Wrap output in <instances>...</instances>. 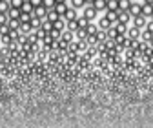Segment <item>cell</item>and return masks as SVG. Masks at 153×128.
Wrapping results in <instances>:
<instances>
[{
  "label": "cell",
  "instance_id": "obj_40",
  "mask_svg": "<svg viewBox=\"0 0 153 128\" xmlns=\"http://www.w3.org/2000/svg\"><path fill=\"white\" fill-rule=\"evenodd\" d=\"M144 29H148V31H149V33L153 35V20H149V22L146 24V28H144Z\"/></svg>",
  "mask_w": 153,
  "mask_h": 128
},
{
  "label": "cell",
  "instance_id": "obj_17",
  "mask_svg": "<svg viewBox=\"0 0 153 128\" xmlns=\"http://www.w3.org/2000/svg\"><path fill=\"white\" fill-rule=\"evenodd\" d=\"M133 0H119V11H128Z\"/></svg>",
  "mask_w": 153,
  "mask_h": 128
},
{
  "label": "cell",
  "instance_id": "obj_44",
  "mask_svg": "<svg viewBox=\"0 0 153 128\" xmlns=\"http://www.w3.org/2000/svg\"><path fill=\"white\" fill-rule=\"evenodd\" d=\"M151 20H153V15H151Z\"/></svg>",
  "mask_w": 153,
  "mask_h": 128
},
{
  "label": "cell",
  "instance_id": "obj_29",
  "mask_svg": "<svg viewBox=\"0 0 153 128\" xmlns=\"http://www.w3.org/2000/svg\"><path fill=\"white\" fill-rule=\"evenodd\" d=\"M7 16H9V18H20V9L9 7V11H7Z\"/></svg>",
  "mask_w": 153,
  "mask_h": 128
},
{
  "label": "cell",
  "instance_id": "obj_15",
  "mask_svg": "<svg viewBox=\"0 0 153 128\" xmlns=\"http://www.w3.org/2000/svg\"><path fill=\"white\" fill-rule=\"evenodd\" d=\"M142 15H144L146 18H151V15H153V6H149V4H142Z\"/></svg>",
  "mask_w": 153,
  "mask_h": 128
},
{
  "label": "cell",
  "instance_id": "obj_34",
  "mask_svg": "<svg viewBox=\"0 0 153 128\" xmlns=\"http://www.w3.org/2000/svg\"><path fill=\"white\" fill-rule=\"evenodd\" d=\"M40 28H42L44 31H48V33H49V31L53 29V22H49V20H42V26H40Z\"/></svg>",
  "mask_w": 153,
  "mask_h": 128
},
{
  "label": "cell",
  "instance_id": "obj_1",
  "mask_svg": "<svg viewBox=\"0 0 153 128\" xmlns=\"http://www.w3.org/2000/svg\"><path fill=\"white\" fill-rule=\"evenodd\" d=\"M97 15H99V11L95 9L93 6H84V11H82V16H86L88 20L91 22V20H95L97 18Z\"/></svg>",
  "mask_w": 153,
  "mask_h": 128
},
{
  "label": "cell",
  "instance_id": "obj_14",
  "mask_svg": "<svg viewBox=\"0 0 153 128\" xmlns=\"http://www.w3.org/2000/svg\"><path fill=\"white\" fill-rule=\"evenodd\" d=\"M53 29L64 31V29H66V20H64V18H59V20H55V22H53Z\"/></svg>",
  "mask_w": 153,
  "mask_h": 128
},
{
  "label": "cell",
  "instance_id": "obj_33",
  "mask_svg": "<svg viewBox=\"0 0 153 128\" xmlns=\"http://www.w3.org/2000/svg\"><path fill=\"white\" fill-rule=\"evenodd\" d=\"M60 35H62V31H59V29H51L49 31V37L53 40H60Z\"/></svg>",
  "mask_w": 153,
  "mask_h": 128
},
{
  "label": "cell",
  "instance_id": "obj_21",
  "mask_svg": "<svg viewBox=\"0 0 153 128\" xmlns=\"http://www.w3.org/2000/svg\"><path fill=\"white\" fill-rule=\"evenodd\" d=\"M76 22H79V29H86V26L89 24V20H88V18L86 16H79V18H76Z\"/></svg>",
  "mask_w": 153,
  "mask_h": 128
},
{
  "label": "cell",
  "instance_id": "obj_4",
  "mask_svg": "<svg viewBox=\"0 0 153 128\" xmlns=\"http://www.w3.org/2000/svg\"><path fill=\"white\" fill-rule=\"evenodd\" d=\"M140 31H142V29H139V28L133 26V28H129V29L126 31V37H128L129 40H137V39H140Z\"/></svg>",
  "mask_w": 153,
  "mask_h": 128
},
{
  "label": "cell",
  "instance_id": "obj_5",
  "mask_svg": "<svg viewBox=\"0 0 153 128\" xmlns=\"http://www.w3.org/2000/svg\"><path fill=\"white\" fill-rule=\"evenodd\" d=\"M62 18H64V20H66V22H71V20H76V18H79V15H76V9H75V7H68Z\"/></svg>",
  "mask_w": 153,
  "mask_h": 128
},
{
  "label": "cell",
  "instance_id": "obj_37",
  "mask_svg": "<svg viewBox=\"0 0 153 128\" xmlns=\"http://www.w3.org/2000/svg\"><path fill=\"white\" fill-rule=\"evenodd\" d=\"M7 20H9V16H7V13H0V26H4V24H7Z\"/></svg>",
  "mask_w": 153,
  "mask_h": 128
},
{
  "label": "cell",
  "instance_id": "obj_24",
  "mask_svg": "<svg viewBox=\"0 0 153 128\" xmlns=\"http://www.w3.org/2000/svg\"><path fill=\"white\" fill-rule=\"evenodd\" d=\"M7 26H9L11 29H18V28H20V20H18V18H9V20H7Z\"/></svg>",
  "mask_w": 153,
  "mask_h": 128
},
{
  "label": "cell",
  "instance_id": "obj_31",
  "mask_svg": "<svg viewBox=\"0 0 153 128\" xmlns=\"http://www.w3.org/2000/svg\"><path fill=\"white\" fill-rule=\"evenodd\" d=\"M113 26L117 28V33H119V35H126V31H128V26H126V24H119V22H117V24H113Z\"/></svg>",
  "mask_w": 153,
  "mask_h": 128
},
{
  "label": "cell",
  "instance_id": "obj_19",
  "mask_svg": "<svg viewBox=\"0 0 153 128\" xmlns=\"http://www.w3.org/2000/svg\"><path fill=\"white\" fill-rule=\"evenodd\" d=\"M53 9H55L56 13H59L60 16H64V13H66V9H68V6H66V4H55V6H53Z\"/></svg>",
  "mask_w": 153,
  "mask_h": 128
},
{
  "label": "cell",
  "instance_id": "obj_39",
  "mask_svg": "<svg viewBox=\"0 0 153 128\" xmlns=\"http://www.w3.org/2000/svg\"><path fill=\"white\" fill-rule=\"evenodd\" d=\"M27 2L33 6V9H35V7H38V6H42V0H27Z\"/></svg>",
  "mask_w": 153,
  "mask_h": 128
},
{
  "label": "cell",
  "instance_id": "obj_42",
  "mask_svg": "<svg viewBox=\"0 0 153 128\" xmlns=\"http://www.w3.org/2000/svg\"><path fill=\"white\" fill-rule=\"evenodd\" d=\"M93 2H95V0H86V6H91Z\"/></svg>",
  "mask_w": 153,
  "mask_h": 128
},
{
  "label": "cell",
  "instance_id": "obj_6",
  "mask_svg": "<svg viewBox=\"0 0 153 128\" xmlns=\"http://www.w3.org/2000/svg\"><path fill=\"white\" fill-rule=\"evenodd\" d=\"M129 15H131V18L133 16H137V15H142V4H139V2H131V6H129Z\"/></svg>",
  "mask_w": 153,
  "mask_h": 128
},
{
  "label": "cell",
  "instance_id": "obj_25",
  "mask_svg": "<svg viewBox=\"0 0 153 128\" xmlns=\"http://www.w3.org/2000/svg\"><path fill=\"white\" fill-rule=\"evenodd\" d=\"M140 39H142V42H149V40L153 39V35H151L148 29H144V31H140Z\"/></svg>",
  "mask_w": 153,
  "mask_h": 128
},
{
  "label": "cell",
  "instance_id": "obj_41",
  "mask_svg": "<svg viewBox=\"0 0 153 128\" xmlns=\"http://www.w3.org/2000/svg\"><path fill=\"white\" fill-rule=\"evenodd\" d=\"M55 4H66V0H55Z\"/></svg>",
  "mask_w": 153,
  "mask_h": 128
},
{
  "label": "cell",
  "instance_id": "obj_36",
  "mask_svg": "<svg viewBox=\"0 0 153 128\" xmlns=\"http://www.w3.org/2000/svg\"><path fill=\"white\" fill-rule=\"evenodd\" d=\"M42 6H44L46 9H53V6H55V0H42Z\"/></svg>",
  "mask_w": 153,
  "mask_h": 128
},
{
  "label": "cell",
  "instance_id": "obj_18",
  "mask_svg": "<svg viewBox=\"0 0 153 128\" xmlns=\"http://www.w3.org/2000/svg\"><path fill=\"white\" fill-rule=\"evenodd\" d=\"M117 13H119V11H106V15H104V16L108 18L111 24H117Z\"/></svg>",
  "mask_w": 153,
  "mask_h": 128
},
{
  "label": "cell",
  "instance_id": "obj_9",
  "mask_svg": "<svg viewBox=\"0 0 153 128\" xmlns=\"http://www.w3.org/2000/svg\"><path fill=\"white\" fill-rule=\"evenodd\" d=\"M73 37H75V33L73 31H69V29H64L62 31V35H60V40H64V42H73Z\"/></svg>",
  "mask_w": 153,
  "mask_h": 128
},
{
  "label": "cell",
  "instance_id": "obj_27",
  "mask_svg": "<svg viewBox=\"0 0 153 128\" xmlns=\"http://www.w3.org/2000/svg\"><path fill=\"white\" fill-rule=\"evenodd\" d=\"M9 0H0V13H7L9 11Z\"/></svg>",
  "mask_w": 153,
  "mask_h": 128
},
{
  "label": "cell",
  "instance_id": "obj_20",
  "mask_svg": "<svg viewBox=\"0 0 153 128\" xmlns=\"http://www.w3.org/2000/svg\"><path fill=\"white\" fill-rule=\"evenodd\" d=\"M106 35H108V39H113V40H115V37L119 35V33H117V28H115V26H109V28L106 29Z\"/></svg>",
  "mask_w": 153,
  "mask_h": 128
},
{
  "label": "cell",
  "instance_id": "obj_30",
  "mask_svg": "<svg viewBox=\"0 0 153 128\" xmlns=\"http://www.w3.org/2000/svg\"><path fill=\"white\" fill-rule=\"evenodd\" d=\"M24 2H26V0H9V6L15 7V9H20L24 6Z\"/></svg>",
  "mask_w": 153,
  "mask_h": 128
},
{
  "label": "cell",
  "instance_id": "obj_43",
  "mask_svg": "<svg viewBox=\"0 0 153 128\" xmlns=\"http://www.w3.org/2000/svg\"><path fill=\"white\" fill-rule=\"evenodd\" d=\"M144 4H149V6H153V0H144Z\"/></svg>",
  "mask_w": 153,
  "mask_h": 128
},
{
  "label": "cell",
  "instance_id": "obj_23",
  "mask_svg": "<svg viewBox=\"0 0 153 128\" xmlns=\"http://www.w3.org/2000/svg\"><path fill=\"white\" fill-rule=\"evenodd\" d=\"M75 35H76V39H79V40H88V31L86 29H76Z\"/></svg>",
  "mask_w": 153,
  "mask_h": 128
},
{
  "label": "cell",
  "instance_id": "obj_10",
  "mask_svg": "<svg viewBox=\"0 0 153 128\" xmlns=\"http://www.w3.org/2000/svg\"><path fill=\"white\" fill-rule=\"evenodd\" d=\"M106 11H119V0H106Z\"/></svg>",
  "mask_w": 153,
  "mask_h": 128
},
{
  "label": "cell",
  "instance_id": "obj_8",
  "mask_svg": "<svg viewBox=\"0 0 153 128\" xmlns=\"http://www.w3.org/2000/svg\"><path fill=\"white\" fill-rule=\"evenodd\" d=\"M18 31H20L22 35H29V33L33 31L31 22H20V28H18Z\"/></svg>",
  "mask_w": 153,
  "mask_h": 128
},
{
  "label": "cell",
  "instance_id": "obj_32",
  "mask_svg": "<svg viewBox=\"0 0 153 128\" xmlns=\"http://www.w3.org/2000/svg\"><path fill=\"white\" fill-rule=\"evenodd\" d=\"M31 15H33V13H24V11H20V18H18V20H20V22H31Z\"/></svg>",
  "mask_w": 153,
  "mask_h": 128
},
{
  "label": "cell",
  "instance_id": "obj_26",
  "mask_svg": "<svg viewBox=\"0 0 153 128\" xmlns=\"http://www.w3.org/2000/svg\"><path fill=\"white\" fill-rule=\"evenodd\" d=\"M35 35H36V39H38V40H44V39H46V35H49V33L44 31L42 28H38V29H35Z\"/></svg>",
  "mask_w": 153,
  "mask_h": 128
},
{
  "label": "cell",
  "instance_id": "obj_3",
  "mask_svg": "<svg viewBox=\"0 0 153 128\" xmlns=\"http://www.w3.org/2000/svg\"><path fill=\"white\" fill-rule=\"evenodd\" d=\"M129 20H131V15H129V11H119L117 13V22L119 24H129Z\"/></svg>",
  "mask_w": 153,
  "mask_h": 128
},
{
  "label": "cell",
  "instance_id": "obj_35",
  "mask_svg": "<svg viewBox=\"0 0 153 128\" xmlns=\"http://www.w3.org/2000/svg\"><path fill=\"white\" fill-rule=\"evenodd\" d=\"M95 53H97V48L91 46V48H88V51H86V57H88V59H93V57H95Z\"/></svg>",
  "mask_w": 153,
  "mask_h": 128
},
{
  "label": "cell",
  "instance_id": "obj_11",
  "mask_svg": "<svg viewBox=\"0 0 153 128\" xmlns=\"http://www.w3.org/2000/svg\"><path fill=\"white\" fill-rule=\"evenodd\" d=\"M59 18H62L59 13H56L55 9H48V15H46V20H49V22H55V20H59Z\"/></svg>",
  "mask_w": 153,
  "mask_h": 128
},
{
  "label": "cell",
  "instance_id": "obj_22",
  "mask_svg": "<svg viewBox=\"0 0 153 128\" xmlns=\"http://www.w3.org/2000/svg\"><path fill=\"white\" fill-rule=\"evenodd\" d=\"M86 6V0H71V7L75 9H84Z\"/></svg>",
  "mask_w": 153,
  "mask_h": 128
},
{
  "label": "cell",
  "instance_id": "obj_13",
  "mask_svg": "<svg viewBox=\"0 0 153 128\" xmlns=\"http://www.w3.org/2000/svg\"><path fill=\"white\" fill-rule=\"evenodd\" d=\"M97 26H99V29H104V31H106V29H108L109 26H113V24L108 20L106 16H100V20H99V24H97Z\"/></svg>",
  "mask_w": 153,
  "mask_h": 128
},
{
  "label": "cell",
  "instance_id": "obj_16",
  "mask_svg": "<svg viewBox=\"0 0 153 128\" xmlns=\"http://www.w3.org/2000/svg\"><path fill=\"white\" fill-rule=\"evenodd\" d=\"M91 6L97 9V11H106V0H95Z\"/></svg>",
  "mask_w": 153,
  "mask_h": 128
},
{
  "label": "cell",
  "instance_id": "obj_12",
  "mask_svg": "<svg viewBox=\"0 0 153 128\" xmlns=\"http://www.w3.org/2000/svg\"><path fill=\"white\" fill-rule=\"evenodd\" d=\"M86 31H88V37H93V35H97L99 26H97V24H93V22H89V24L86 26Z\"/></svg>",
  "mask_w": 153,
  "mask_h": 128
},
{
  "label": "cell",
  "instance_id": "obj_7",
  "mask_svg": "<svg viewBox=\"0 0 153 128\" xmlns=\"http://www.w3.org/2000/svg\"><path fill=\"white\" fill-rule=\"evenodd\" d=\"M33 15H35V16H38V18H42V20H46L48 9H46L44 6H38V7H35V9H33Z\"/></svg>",
  "mask_w": 153,
  "mask_h": 128
},
{
  "label": "cell",
  "instance_id": "obj_28",
  "mask_svg": "<svg viewBox=\"0 0 153 128\" xmlns=\"http://www.w3.org/2000/svg\"><path fill=\"white\" fill-rule=\"evenodd\" d=\"M106 40H108L106 31H104V29H99V31H97V42H106Z\"/></svg>",
  "mask_w": 153,
  "mask_h": 128
},
{
  "label": "cell",
  "instance_id": "obj_38",
  "mask_svg": "<svg viewBox=\"0 0 153 128\" xmlns=\"http://www.w3.org/2000/svg\"><path fill=\"white\" fill-rule=\"evenodd\" d=\"M9 31H11V28H9L7 24H4V26H0V35H9Z\"/></svg>",
  "mask_w": 153,
  "mask_h": 128
},
{
  "label": "cell",
  "instance_id": "obj_2",
  "mask_svg": "<svg viewBox=\"0 0 153 128\" xmlns=\"http://www.w3.org/2000/svg\"><path fill=\"white\" fill-rule=\"evenodd\" d=\"M146 24H148V18H146L144 15H137V16H133V26H135V28L144 29V28H146Z\"/></svg>",
  "mask_w": 153,
  "mask_h": 128
}]
</instances>
